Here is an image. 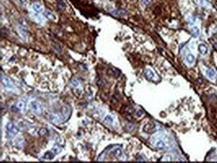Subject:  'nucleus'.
Segmentation results:
<instances>
[{
    "mask_svg": "<svg viewBox=\"0 0 217 163\" xmlns=\"http://www.w3.org/2000/svg\"><path fill=\"white\" fill-rule=\"evenodd\" d=\"M153 145L154 147L158 150H164L166 148V145L164 142L161 136H155L153 138Z\"/></svg>",
    "mask_w": 217,
    "mask_h": 163,
    "instance_id": "423d86ee",
    "label": "nucleus"
},
{
    "mask_svg": "<svg viewBox=\"0 0 217 163\" xmlns=\"http://www.w3.org/2000/svg\"><path fill=\"white\" fill-rule=\"evenodd\" d=\"M190 33L192 37H197L200 34V29L197 26H193L190 28Z\"/></svg>",
    "mask_w": 217,
    "mask_h": 163,
    "instance_id": "9d476101",
    "label": "nucleus"
},
{
    "mask_svg": "<svg viewBox=\"0 0 217 163\" xmlns=\"http://www.w3.org/2000/svg\"><path fill=\"white\" fill-rule=\"evenodd\" d=\"M206 73H207V76L211 79H213L216 76V73H215V70L213 69H208Z\"/></svg>",
    "mask_w": 217,
    "mask_h": 163,
    "instance_id": "4468645a",
    "label": "nucleus"
},
{
    "mask_svg": "<svg viewBox=\"0 0 217 163\" xmlns=\"http://www.w3.org/2000/svg\"><path fill=\"white\" fill-rule=\"evenodd\" d=\"M44 14H45V15L46 16V18H48V19H52V20H53V19L55 18L54 15H53V13L51 12V11H50L48 10L44 12Z\"/></svg>",
    "mask_w": 217,
    "mask_h": 163,
    "instance_id": "6ab92c4d",
    "label": "nucleus"
},
{
    "mask_svg": "<svg viewBox=\"0 0 217 163\" xmlns=\"http://www.w3.org/2000/svg\"><path fill=\"white\" fill-rule=\"evenodd\" d=\"M55 154L52 152V151H48L47 153L45 154V155L43 156V158H45V159H47V160H51V159H52L53 158V157L55 156Z\"/></svg>",
    "mask_w": 217,
    "mask_h": 163,
    "instance_id": "2eb2a0df",
    "label": "nucleus"
},
{
    "mask_svg": "<svg viewBox=\"0 0 217 163\" xmlns=\"http://www.w3.org/2000/svg\"><path fill=\"white\" fill-rule=\"evenodd\" d=\"M112 13L115 16H120V15H123L125 13V11H112Z\"/></svg>",
    "mask_w": 217,
    "mask_h": 163,
    "instance_id": "412c9836",
    "label": "nucleus"
},
{
    "mask_svg": "<svg viewBox=\"0 0 217 163\" xmlns=\"http://www.w3.org/2000/svg\"><path fill=\"white\" fill-rule=\"evenodd\" d=\"M172 158L170 156H164L161 158V161H171Z\"/></svg>",
    "mask_w": 217,
    "mask_h": 163,
    "instance_id": "5701e85b",
    "label": "nucleus"
},
{
    "mask_svg": "<svg viewBox=\"0 0 217 163\" xmlns=\"http://www.w3.org/2000/svg\"><path fill=\"white\" fill-rule=\"evenodd\" d=\"M18 31L19 35H20L21 37L25 39V38L27 37V33L25 31V30L23 29L22 27L20 26L18 28Z\"/></svg>",
    "mask_w": 217,
    "mask_h": 163,
    "instance_id": "f8f14e48",
    "label": "nucleus"
},
{
    "mask_svg": "<svg viewBox=\"0 0 217 163\" xmlns=\"http://www.w3.org/2000/svg\"><path fill=\"white\" fill-rule=\"evenodd\" d=\"M5 128V135L8 139L14 138L19 131L18 127L12 122H8V124L6 125Z\"/></svg>",
    "mask_w": 217,
    "mask_h": 163,
    "instance_id": "f03ea898",
    "label": "nucleus"
},
{
    "mask_svg": "<svg viewBox=\"0 0 217 163\" xmlns=\"http://www.w3.org/2000/svg\"><path fill=\"white\" fill-rule=\"evenodd\" d=\"M16 108L22 113H25L27 109V103L24 99H20L16 105Z\"/></svg>",
    "mask_w": 217,
    "mask_h": 163,
    "instance_id": "0eeeda50",
    "label": "nucleus"
},
{
    "mask_svg": "<svg viewBox=\"0 0 217 163\" xmlns=\"http://www.w3.org/2000/svg\"><path fill=\"white\" fill-rule=\"evenodd\" d=\"M109 153H110V154L114 155L116 158H118V159H120V160H124L125 159L123 151L119 146H114L113 147H112Z\"/></svg>",
    "mask_w": 217,
    "mask_h": 163,
    "instance_id": "20e7f679",
    "label": "nucleus"
},
{
    "mask_svg": "<svg viewBox=\"0 0 217 163\" xmlns=\"http://www.w3.org/2000/svg\"><path fill=\"white\" fill-rule=\"evenodd\" d=\"M198 51L202 55H206L208 52V49H207V46L204 44H200L198 46Z\"/></svg>",
    "mask_w": 217,
    "mask_h": 163,
    "instance_id": "ddd939ff",
    "label": "nucleus"
},
{
    "mask_svg": "<svg viewBox=\"0 0 217 163\" xmlns=\"http://www.w3.org/2000/svg\"><path fill=\"white\" fill-rule=\"evenodd\" d=\"M1 82L3 87L5 88V89H7L8 91L15 90V85L13 84L12 82L8 77H6L5 76L3 75L2 74L1 75Z\"/></svg>",
    "mask_w": 217,
    "mask_h": 163,
    "instance_id": "39448f33",
    "label": "nucleus"
},
{
    "mask_svg": "<svg viewBox=\"0 0 217 163\" xmlns=\"http://www.w3.org/2000/svg\"><path fill=\"white\" fill-rule=\"evenodd\" d=\"M144 75H145V77L148 79H149V80H152L154 77V73L150 69H145V71H144Z\"/></svg>",
    "mask_w": 217,
    "mask_h": 163,
    "instance_id": "1a4fd4ad",
    "label": "nucleus"
},
{
    "mask_svg": "<svg viewBox=\"0 0 217 163\" xmlns=\"http://www.w3.org/2000/svg\"><path fill=\"white\" fill-rule=\"evenodd\" d=\"M71 115V109L68 105H63L61 108V112L60 115H52L51 116V120L53 123H60L65 122L68 119Z\"/></svg>",
    "mask_w": 217,
    "mask_h": 163,
    "instance_id": "f257e3e1",
    "label": "nucleus"
},
{
    "mask_svg": "<svg viewBox=\"0 0 217 163\" xmlns=\"http://www.w3.org/2000/svg\"><path fill=\"white\" fill-rule=\"evenodd\" d=\"M195 1L198 3V4H199V5H202V6H207V5H208V3L207 2V0H195Z\"/></svg>",
    "mask_w": 217,
    "mask_h": 163,
    "instance_id": "aec40b11",
    "label": "nucleus"
},
{
    "mask_svg": "<svg viewBox=\"0 0 217 163\" xmlns=\"http://www.w3.org/2000/svg\"><path fill=\"white\" fill-rule=\"evenodd\" d=\"M71 83H72V85L73 87H78V86L79 85L78 81L76 79H75V78H73V79L71 81Z\"/></svg>",
    "mask_w": 217,
    "mask_h": 163,
    "instance_id": "4be33fe9",
    "label": "nucleus"
},
{
    "mask_svg": "<svg viewBox=\"0 0 217 163\" xmlns=\"http://www.w3.org/2000/svg\"><path fill=\"white\" fill-rule=\"evenodd\" d=\"M51 151H52V152H53V153L56 155V154H58L62 151V148L59 146L58 145H56L53 146V148H52Z\"/></svg>",
    "mask_w": 217,
    "mask_h": 163,
    "instance_id": "a211bd4d",
    "label": "nucleus"
},
{
    "mask_svg": "<svg viewBox=\"0 0 217 163\" xmlns=\"http://www.w3.org/2000/svg\"><path fill=\"white\" fill-rule=\"evenodd\" d=\"M194 59H195L194 56L193 55H192V54H188L186 57V61L187 63L190 64V65H192V63H194Z\"/></svg>",
    "mask_w": 217,
    "mask_h": 163,
    "instance_id": "dca6fc26",
    "label": "nucleus"
},
{
    "mask_svg": "<svg viewBox=\"0 0 217 163\" xmlns=\"http://www.w3.org/2000/svg\"><path fill=\"white\" fill-rule=\"evenodd\" d=\"M103 123H106L107 125H112L113 123H114V118L112 117L111 115L106 116L104 118H103Z\"/></svg>",
    "mask_w": 217,
    "mask_h": 163,
    "instance_id": "9b49d317",
    "label": "nucleus"
},
{
    "mask_svg": "<svg viewBox=\"0 0 217 163\" xmlns=\"http://www.w3.org/2000/svg\"><path fill=\"white\" fill-rule=\"evenodd\" d=\"M32 9H33L34 12L37 13H40L43 11V8L40 3H35L32 5Z\"/></svg>",
    "mask_w": 217,
    "mask_h": 163,
    "instance_id": "6e6552de",
    "label": "nucleus"
},
{
    "mask_svg": "<svg viewBox=\"0 0 217 163\" xmlns=\"http://www.w3.org/2000/svg\"></svg>",
    "mask_w": 217,
    "mask_h": 163,
    "instance_id": "393cba45",
    "label": "nucleus"
},
{
    "mask_svg": "<svg viewBox=\"0 0 217 163\" xmlns=\"http://www.w3.org/2000/svg\"><path fill=\"white\" fill-rule=\"evenodd\" d=\"M142 115H143V111L142 110H138L136 113V115L137 117H141Z\"/></svg>",
    "mask_w": 217,
    "mask_h": 163,
    "instance_id": "b1692460",
    "label": "nucleus"
},
{
    "mask_svg": "<svg viewBox=\"0 0 217 163\" xmlns=\"http://www.w3.org/2000/svg\"><path fill=\"white\" fill-rule=\"evenodd\" d=\"M33 18L35 19V21H36L37 22L39 23H41L43 22V17L41 16V15H40V13H35V14L33 15Z\"/></svg>",
    "mask_w": 217,
    "mask_h": 163,
    "instance_id": "f3484780",
    "label": "nucleus"
},
{
    "mask_svg": "<svg viewBox=\"0 0 217 163\" xmlns=\"http://www.w3.org/2000/svg\"><path fill=\"white\" fill-rule=\"evenodd\" d=\"M30 108L31 113L35 115H40L42 112V107H41V104L35 100L31 101L30 104Z\"/></svg>",
    "mask_w": 217,
    "mask_h": 163,
    "instance_id": "7ed1b4c3",
    "label": "nucleus"
}]
</instances>
